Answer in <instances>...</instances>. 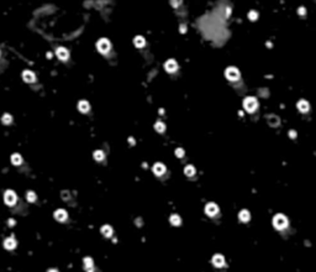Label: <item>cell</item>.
<instances>
[{
  "label": "cell",
  "mask_w": 316,
  "mask_h": 272,
  "mask_svg": "<svg viewBox=\"0 0 316 272\" xmlns=\"http://www.w3.org/2000/svg\"><path fill=\"white\" fill-rule=\"evenodd\" d=\"M101 234L105 236V238H110L112 235V228L110 225H104L101 226Z\"/></svg>",
  "instance_id": "obj_16"
},
{
  "label": "cell",
  "mask_w": 316,
  "mask_h": 272,
  "mask_svg": "<svg viewBox=\"0 0 316 272\" xmlns=\"http://www.w3.org/2000/svg\"><path fill=\"white\" fill-rule=\"evenodd\" d=\"M62 198H63V199H68V198H69V193H68V192H63V193H62Z\"/></svg>",
  "instance_id": "obj_31"
},
{
  "label": "cell",
  "mask_w": 316,
  "mask_h": 272,
  "mask_svg": "<svg viewBox=\"0 0 316 272\" xmlns=\"http://www.w3.org/2000/svg\"><path fill=\"white\" fill-rule=\"evenodd\" d=\"M11 162H12V165H15V166H19V165H21V162H22V158H21V156L19 153H14L11 156Z\"/></svg>",
  "instance_id": "obj_22"
},
{
  "label": "cell",
  "mask_w": 316,
  "mask_h": 272,
  "mask_svg": "<svg viewBox=\"0 0 316 272\" xmlns=\"http://www.w3.org/2000/svg\"><path fill=\"white\" fill-rule=\"evenodd\" d=\"M309 103L306 101V100H300L299 103H298V109L301 111V113H306L308 110H309Z\"/></svg>",
  "instance_id": "obj_15"
},
{
  "label": "cell",
  "mask_w": 316,
  "mask_h": 272,
  "mask_svg": "<svg viewBox=\"0 0 316 272\" xmlns=\"http://www.w3.org/2000/svg\"><path fill=\"white\" fill-rule=\"evenodd\" d=\"M84 268L88 271V272H93V267H94V264H93V260H91L90 257H85L84 260Z\"/></svg>",
  "instance_id": "obj_14"
},
{
  "label": "cell",
  "mask_w": 316,
  "mask_h": 272,
  "mask_svg": "<svg viewBox=\"0 0 316 272\" xmlns=\"http://www.w3.org/2000/svg\"><path fill=\"white\" fill-rule=\"evenodd\" d=\"M134 43H135L136 47H143L144 43H146V41H144V38L142 36H136L134 38Z\"/></svg>",
  "instance_id": "obj_20"
},
{
  "label": "cell",
  "mask_w": 316,
  "mask_h": 272,
  "mask_svg": "<svg viewBox=\"0 0 316 272\" xmlns=\"http://www.w3.org/2000/svg\"><path fill=\"white\" fill-rule=\"evenodd\" d=\"M248 18H249V20H252V21L257 20V18H258V12H257V11H249Z\"/></svg>",
  "instance_id": "obj_28"
},
{
  "label": "cell",
  "mask_w": 316,
  "mask_h": 272,
  "mask_svg": "<svg viewBox=\"0 0 316 272\" xmlns=\"http://www.w3.org/2000/svg\"><path fill=\"white\" fill-rule=\"evenodd\" d=\"M205 213L210 216H214L219 213V206L215 204V203H209L206 206H205Z\"/></svg>",
  "instance_id": "obj_6"
},
{
  "label": "cell",
  "mask_w": 316,
  "mask_h": 272,
  "mask_svg": "<svg viewBox=\"0 0 316 272\" xmlns=\"http://www.w3.org/2000/svg\"><path fill=\"white\" fill-rule=\"evenodd\" d=\"M22 79L25 82H27V83H32V82H35L36 77H35V74L31 71H24L22 72Z\"/></svg>",
  "instance_id": "obj_9"
},
{
  "label": "cell",
  "mask_w": 316,
  "mask_h": 272,
  "mask_svg": "<svg viewBox=\"0 0 316 272\" xmlns=\"http://www.w3.org/2000/svg\"><path fill=\"white\" fill-rule=\"evenodd\" d=\"M14 224H15V222H14V220H12V219H10V220H9V225H10V226H12Z\"/></svg>",
  "instance_id": "obj_35"
},
{
  "label": "cell",
  "mask_w": 316,
  "mask_h": 272,
  "mask_svg": "<svg viewBox=\"0 0 316 272\" xmlns=\"http://www.w3.org/2000/svg\"><path fill=\"white\" fill-rule=\"evenodd\" d=\"M268 123H269V125L270 126H278L279 125V123H280V120H279V118L276 115H269L268 116Z\"/></svg>",
  "instance_id": "obj_17"
},
{
  "label": "cell",
  "mask_w": 316,
  "mask_h": 272,
  "mask_svg": "<svg viewBox=\"0 0 316 272\" xmlns=\"http://www.w3.org/2000/svg\"><path fill=\"white\" fill-rule=\"evenodd\" d=\"M27 200H29V202H31V203L36 200V194H35L33 192H31V190H30V192H27Z\"/></svg>",
  "instance_id": "obj_27"
},
{
  "label": "cell",
  "mask_w": 316,
  "mask_h": 272,
  "mask_svg": "<svg viewBox=\"0 0 316 272\" xmlns=\"http://www.w3.org/2000/svg\"><path fill=\"white\" fill-rule=\"evenodd\" d=\"M213 264H214V266H216V267H222L223 265H225V258H223V256L222 255H215L214 257H213Z\"/></svg>",
  "instance_id": "obj_11"
},
{
  "label": "cell",
  "mask_w": 316,
  "mask_h": 272,
  "mask_svg": "<svg viewBox=\"0 0 316 272\" xmlns=\"http://www.w3.org/2000/svg\"><path fill=\"white\" fill-rule=\"evenodd\" d=\"M15 246H16V240L14 238H8L5 239L4 241V248L8 249V250H12V249H15Z\"/></svg>",
  "instance_id": "obj_12"
},
{
  "label": "cell",
  "mask_w": 316,
  "mask_h": 272,
  "mask_svg": "<svg viewBox=\"0 0 316 272\" xmlns=\"http://www.w3.org/2000/svg\"><path fill=\"white\" fill-rule=\"evenodd\" d=\"M154 129H156L157 133H163L166 130V125L162 121H157L156 125H154Z\"/></svg>",
  "instance_id": "obj_24"
},
{
  "label": "cell",
  "mask_w": 316,
  "mask_h": 272,
  "mask_svg": "<svg viewBox=\"0 0 316 272\" xmlns=\"http://www.w3.org/2000/svg\"><path fill=\"white\" fill-rule=\"evenodd\" d=\"M153 172L157 174V176H161L166 172V166L163 163H156L153 166Z\"/></svg>",
  "instance_id": "obj_13"
},
{
  "label": "cell",
  "mask_w": 316,
  "mask_h": 272,
  "mask_svg": "<svg viewBox=\"0 0 316 272\" xmlns=\"http://www.w3.org/2000/svg\"><path fill=\"white\" fill-rule=\"evenodd\" d=\"M257 107H258V101L252 97H248L243 100V108L247 111H254Z\"/></svg>",
  "instance_id": "obj_2"
},
{
  "label": "cell",
  "mask_w": 316,
  "mask_h": 272,
  "mask_svg": "<svg viewBox=\"0 0 316 272\" xmlns=\"http://www.w3.org/2000/svg\"><path fill=\"white\" fill-rule=\"evenodd\" d=\"M184 173H185L187 176H189V177H191V176L195 174V168L191 165H189V166H187L185 168H184Z\"/></svg>",
  "instance_id": "obj_23"
},
{
  "label": "cell",
  "mask_w": 316,
  "mask_h": 272,
  "mask_svg": "<svg viewBox=\"0 0 316 272\" xmlns=\"http://www.w3.org/2000/svg\"><path fill=\"white\" fill-rule=\"evenodd\" d=\"M104 157H105V155H104L103 151L96 150V151L94 152V158H95L96 161H101V160H104Z\"/></svg>",
  "instance_id": "obj_25"
},
{
  "label": "cell",
  "mask_w": 316,
  "mask_h": 272,
  "mask_svg": "<svg viewBox=\"0 0 316 272\" xmlns=\"http://www.w3.org/2000/svg\"><path fill=\"white\" fill-rule=\"evenodd\" d=\"M2 121H3L5 125H9V124H11V121H12L11 115H10V114H4V115H3V118H2Z\"/></svg>",
  "instance_id": "obj_26"
},
{
  "label": "cell",
  "mask_w": 316,
  "mask_h": 272,
  "mask_svg": "<svg viewBox=\"0 0 316 272\" xmlns=\"http://www.w3.org/2000/svg\"><path fill=\"white\" fill-rule=\"evenodd\" d=\"M169 222H170V224H172V225H175V226H177V225H180L182 220H180V216H179V215L173 214V215H170Z\"/></svg>",
  "instance_id": "obj_19"
},
{
  "label": "cell",
  "mask_w": 316,
  "mask_h": 272,
  "mask_svg": "<svg viewBox=\"0 0 316 272\" xmlns=\"http://www.w3.org/2000/svg\"><path fill=\"white\" fill-rule=\"evenodd\" d=\"M56 55H57V57H58L59 59H62V61L68 59V57H69L68 51L65 50L64 47H58V48H57V51H56Z\"/></svg>",
  "instance_id": "obj_8"
},
{
  "label": "cell",
  "mask_w": 316,
  "mask_h": 272,
  "mask_svg": "<svg viewBox=\"0 0 316 272\" xmlns=\"http://www.w3.org/2000/svg\"><path fill=\"white\" fill-rule=\"evenodd\" d=\"M289 136H290V137H293V139H294V137L296 136V133H295L294 130H290V131H289Z\"/></svg>",
  "instance_id": "obj_32"
},
{
  "label": "cell",
  "mask_w": 316,
  "mask_h": 272,
  "mask_svg": "<svg viewBox=\"0 0 316 272\" xmlns=\"http://www.w3.org/2000/svg\"><path fill=\"white\" fill-rule=\"evenodd\" d=\"M273 225H274L275 229L282 230V229L288 226V219L283 214H278L273 218Z\"/></svg>",
  "instance_id": "obj_1"
},
{
  "label": "cell",
  "mask_w": 316,
  "mask_h": 272,
  "mask_svg": "<svg viewBox=\"0 0 316 272\" xmlns=\"http://www.w3.org/2000/svg\"><path fill=\"white\" fill-rule=\"evenodd\" d=\"M67 212H65L64 209H58L55 212V218L56 220H58V222H64V220H67Z\"/></svg>",
  "instance_id": "obj_10"
},
{
  "label": "cell",
  "mask_w": 316,
  "mask_h": 272,
  "mask_svg": "<svg viewBox=\"0 0 316 272\" xmlns=\"http://www.w3.org/2000/svg\"><path fill=\"white\" fill-rule=\"evenodd\" d=\"M185 30H187L185 25H182V26H180V31H182V32H185Z\"/></svg>",
  "instance_id": "obj_33"
},
{
  "label": "cell",
  "mask_w": 316,
  "mask_h": 272,
  "mask_svg": "<svg viewBox=\"0 0 316 272\" xmlns=\"http://www.w3.org/2000/svg\"><path fill=\"white\" fill-rule=\"evenodd\" d=\"M48 272H58V271L55 270V268H51V270H48Z\"/></svg>",
  "instance_id": "obj_36"
},
{
  "label": "cell",
  "mask_w": 316,
  "mask_h": 272,
  "mask_svg": "<svg viewBox=\"0 0 316 272\" xmlns=\"http://www.w3.org/2000/svg\"><path fill=\"white\" fill-rule=\"evenodd\" d=\"M298 11H299V14H300L301 16L306 14V10H305V8H302V6H301V8H299V10H298Z\"/></svg>",
  "instance_id": "obj_30"
},
{
  "label": "cell",
  "mask_w": 316,
  "mask_h": 272,
  "mask_svg": "<svg viewBox=\"0 0 316 272\" xmlns=\"http://www.w3.org/2000/svg\"><path fill=\"white\" fill-rule=\"evenodd\" d=\"M128 141L131 142V144H130V145H135V140H134L132 137H130V139H128Z\"/></svg>",
  "instance_id": "obj_34"
},
{
  "label": "cell",
  "mask_w": 316,
  "mask_h": 272,
  "mask_svg": "<svg viewBox=\"0 0 316 272\" xmlns=\"http://www.w3.org/2000/svg\"><path fill=\"white\" fill-rule=\"evenodd\" d=\"M78 108H79V110H81L82 113H87V111H89V109H90V107H89V103H88L87 100H82V101H79Z\"/></svg>",
  "instance_id": "obj_18"
},
{
  "label": "cell",
  "mask_w": 316,
  "mask_h": 272,
  "mask_svg": "<svg viewBox=\"0 0 316 272\" xmlns=\"http://www.w3.org/2000/svg\"><path fill=\"white\" fill-rule=\"evenodd\" d=\"M175 156L177 157H183L184 156V150L183 149H177L175 150Z\"/></svg>",
  "instance_id": "obj_29"
},
{
  "label": "cell",
  "mask_w": 316,
  "mask_h": 272,
  "mask_svg": "<svg viewBox=\"0 0 316 272\" xmlns=\"http://www.w3.org/2000/svg\"><path fill=\"white\" fill-rule=\"evenodd\" d=\"M98 50H99V52L105 55V53H108L109 51H110V42L108 38H101V40H99L98 42Z\"/></svg>",
  "instance_id": "obj_3"
},
{
  "label": "cell",
  "mask_w": 316,
  "mask_h": 272,
  "mask_svg": "<svg viewBox=\"0 0 316 272\" xmlns=\"http://www.w3.org/2000/svg\"><path fill=\"white\" fill-rule=\"evenodd\" d=\"M164 68H166V71H167V72H169V73H173V72H175V71H177V68H178V64H177V62H175L174 59H168V61L166 62V64H164Z\"/></svg>",
  "instance_id": "obj_7"
},
{
  "label": "cell",
  "mask_w": 316,
  "mask_h": 272,
  "mask_svg": "<svg viewBox=\"0 0 316 272\" xmlns=\"http://www.w3.org/2000/svg\"><path fill=\"white\" fill-rule=\"evenodd\" d=\"M4 200H5V203L8 204V205H14L15 203H16V200H17V197H16V194H15V192H12V190H6L5 192V194H4Z\"/></svg>",
  "instance_id": "obj_4"
},
{
  "label": "cell",
  "mask_w": 316,
  "mask_h": 272,
  "mask_svg": "<svg viewBox=\"0 0 316 272\" xmlns=\"http://www.w3.org/2000/svg\"><path fill=\"white\" fill-rule=\"evenodd\" d=\"M239 218H240L241 222H245V223H246V222H248V220H249L251 215H249V212H248V210H241Z\"/></svg>",
  "instance_id": "obj_21"
},
{
  "label": "cell",
  "mask_w": 316,
  "mask_h": 272,
  "mask_svg": "<svg viewBox=\"0 0 316 272\" xmlns=\"http://www.w3.org/2000/svg\"><path fill=\"white\" fill-rule=\"evenodd\" d=\"M226 77L230 79V81H236V79H239L240 78V71L235 68V67H229L225 72Z\"/></svg>",
  "instance_id": "obj_5"
}]
</instances>
